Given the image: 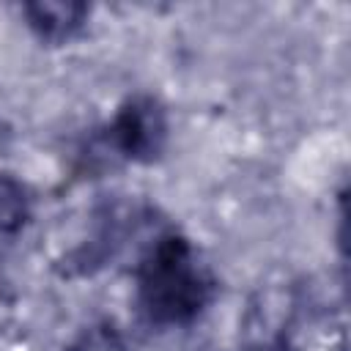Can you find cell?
Returning a JSON list of instances; mask_svg holds the SVG:
<instances>
[{
  "mask_svg": "<svg viewBox=\"0 0 351 351\" xmlns=\"http://www.w3.org/2000/svg\"><path fill=\"white\" fill-rule=\"evenodd\" d=\"M137 304L156 326H189L217 296V280L192 241L176 230L162 233L140 258Z\"/></svg>",
  "mask_w": 351,
  "mask_h": 351,
  "instance_id": "1",
  "label": "cell"
},
{
  "mask_svg": "<svg viewBox=\"0 0 351 351\" xmlns=\"http://www.w3.org/2000/svg\"><path fill=\"white\" fill-rule=\"evenodd\" d=\"M167 143V112L154 96H132L126 99L110 123L99 129L93 137V148L99 156L110 162H132L148 165L159 159Z\"/></svg>",
  "mask_w": 351,
  "mask_h": 351,
  "instance_id": "2",
  "label": "cell"
},
{
  "mask_svg": "<svg viewBox=\"0 0 351 351\" xmlns=\"http://www.w3.org/2000/svg\"><path fill=\"white\" fill-rule=\"evenodd\" d=\"M22 14L27 19V27L44 44H66L82 33V27L90 16V8L82 3L38 0V3H25Z\"/></svg>",
  "mask_w": 351,
  "mask_h": 351,
  "instance_id": "3",
  "label": "cell"
},
{
  "mask_svg": "<svg viewBox=\"0 0 351 351\" xmlns=\"http://www.w3.org/2000/svg\"><path fill=\"white\" fill-rule=\"evenodd\" d=\"M30 219V197L25 184L14 176L0 173V233H19Z\"/></svg>",
  "mask_w": 351,
  "mask_h": 351,
  "instance_id": "4",
  "label": "cell"
}]
</instances>
